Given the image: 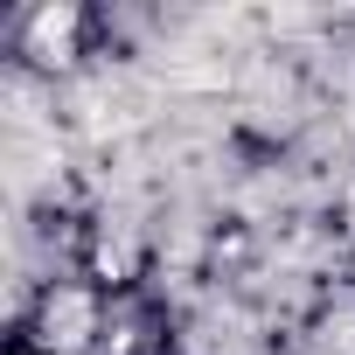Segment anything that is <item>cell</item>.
Here are the masks:
<instances>
[{"instance_id": "6da1fadb", "label": "cell", "mask_w": 355, "mask_h": 355, "mask_svg": "<svg viewBox=\"0 0 355 355\" xmlns=\"http://www.w3.org/2000/svg\"><path fill=\"white\" fill-rule=\"evenodd\" d=\"M35 84H49V77H35V70H21V63L8 70V91H15V98H28ZM42 132H56V125H49V119H35V112H21V119H15V139H42Z\"/></svg>"}, {"instance_id": "7a4b0ae2", "label": "cell", "mask_w": 355, "mask_h": 355, "mask_svg": "<svg viewBox=\"0 0 355 355\" xmlns=\"http://www.w3.org/2000/svg\"><path fill=\"white\" fill-rule=\"evenodd\" d=\"M21 355H35V348H21Z\"/></svg>"}]
</instances>
